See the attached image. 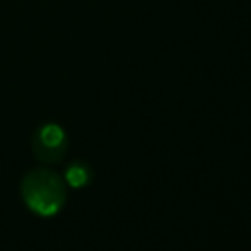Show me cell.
<instances>
[{
  "label": "cell",
  "instance_id": "6da1fadb",
  "mask_svg": "<svg viewBox=\"0 0 251 251\" xmlns=\"http://www.w3.org/2000/svg\"><path fill=\"white\" fill-rule=\"evenodd\" d=\"M23 197L27 207L40 215H53L65 201V183L56 173L36 169L23 181Z\"/></svg>",
  "mask_w": 251,
  "mask_h": 251
},
{
  "label": "cell",
  "instance_id": "7a4b0ae2",
  "mask_svg": "<svg viewBox=\"0 0 251 251\" xmlns=\"http://www.w3.org/2000/svg\"><path fill=\"white\" fill-rule=\"evenodd\" d=\"M34 152L45 162H56L65 152V133L58 125H45L34 137Z\"/></svg>",
  "mask_w": 251,
  "mask_h": 251
},
{
  "label": "cell",
  "instance_id": "3957f363",
  "mask_svg": "<svg viewBox=\"0 0 251 251\" xmlns=\"http://www.w3.org/2000/svg\"><path fill=\"white\" fill-rule=\"evenodd\" d=\"M91 169L84 162H74L69 169H67L65 179L69 185H72L74 188H80V186H86L91 181Z\"/></svg>",
  "mask_w": 251,
  "mask_h": 251
}]
</instances>
